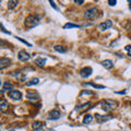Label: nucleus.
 Segmentation results:
<instances>
[{
  "label": "nucleus",
  "instance_id": "f257e3e1",
  "mask_svg": "<svg viewBox=\"0 0 131 131\" xmlns=\"http://www.w3.org/2000/svg\"><path fill=\"white\" fill-rule=\"evenodd\" d=\"M39 23V18L37 15H28L27 18L25 19V26L28 28H32V27H35L36 25H38Z\"/></svg>",
  "mask_w": 131,
  "mask_h": 131
},
{
  "label": "nucleus",
  "instance_id": "f03ea898",
  "mask_svg": "<svg viewBox=\"0 0 131 131\" xmlns=\"http://www.w3.org/2000/svg\"><path fill=\"white\" fill-rule=\"evenodd\" d=\"M117 106V103L113 100H104L101 102V107L104 112H109Z\"/></svg>",
  "mask_w": 131,
  "mask_h": 131
},
{
  "label": "nucleus",
  "instance_id": "7ed1b4c3",
  "mask_svg": "<svg viewBox=\"0 0 131 131\" xmlns=\"http://www.w3.org/2000/svg\"><path fill=\"white\" fill-rule=\"evenodd\" d=\"M97 13H98L97 8H95V7L90 8V9H88L84 12V19L85 20H94L97 16Z\"/></svg>",
  "mask_w": 131,
  "mask_h": 131
},
{
  "label": "nucleus",
  "instance_id": "20e7f679",
  "mask_svg": "<svg viewBox=\"0 0 131 131\" xmlns=\"http://www.w3.org/2000/svg\"><path fill=\"white\" fill-rule=\"evenodd\" d=\"M26 98L32 103H35V102H37L39 100V94L35 91H28L26 93Z\"/></svg>",
  "mask_w": 131,
  "mask_h": 131
},
{
  "label": "nucleus",
  "instance_id": "39448f33",
  "mask_svg": "<svg viewBox=\"0 0 131 131\" xmlns=\"http://www.w3.org/2000/svg\"><path fill=\"white\" fill-rule=\"evenodd\" d=\"M61 117V113L58 109H52L48 114V119L49 120H58Z\"/></svg>",
  "mask_w": 131,
  "mask_h": 131
},
{
  "label": "nucleus",
  "instance_id": "423d86ee",
  "mask_svg": "<svg viewBox=\"0 0 131 131\" xmlns=\"http://www.w3.org/2000/svg\"><path fill=\"white\" fill-rule=\"evenodd\" d=\"M8 96L14 101H20L22 98V93L20 91H18V90H12V91H10L8 93Z\"/></svg>",
  "mask_w": 131,
  "mask_h": 131
},
{
  "label": "nucleus",
  "instance_id": "0eeeda50",
  "mask_svg": "<svg viewBox=\"0 0 131 131\" xmlns=\"http://www.w3.org/2000/svg\"><path fill=\"white\" fill-rule=\"evenodd\" d=\"M18 58L20 61H22V62H25V61H28L31 58V56L28 52H26L25 50H20L19 54H18Z\"/></svg>",
  "mask_w": 131,
  "mask_h": 131
},
{
  "label": "nucleus",
  "instance_id": "6e6552de",
  "mask_svg": "<svg viewBox=\"0 0 131 131\" xmlns=\"http://www.w3.org/2000/svg\"><path fill=\"white\" fill-rule=\"evenodd\" d=\"M92 72H93V70H92L91 67H85V68H83V69H81L80 70V75L85 79V78H89L90 75H91Z\"/></svg>",
  "mask_w": 131,
  "mask_h": 131
},
{
  "label": "nucleus",
  "instance_id": "1a4fd4ad",
  "mask_svg": "<svg viewBox=\"0 0 131 131\" xmlns=\"http://www.w3.org/2000/svg\"><path fill=\"white\" fill-rule=\"evenodd\" d=\"M112 26H113V22L110 21V20H107V21L101 23L100 26H98V28H100L101 31H106V30H108V28H110Z\"/></svg>",
  "mask_w": 131,
  "mask_h": 131
},
{
  "label": "nucleus",
  "instance_id": "9d476101",
  "mask_svg": "<svg viewBox=\"0 0 131 131\" xmlns=\"http://www.w3.org/2000/svg\"><path fill=\"white\" fill-rule=\"evenodd\" d=\"M10 63H11V59L7 58V57H2V58L0 59V69L3 70V69L7 68Z\"/></svg>",
  "mask_w": 131,
  "mask_h": 131
},
{
  "label": "nucleus",
  "instance_id": "9b49d317",
  "mask_svg": "<svg viewBox=\"0 0 131 131\" xmlns=\"http://www.w3.org/2000/svg\"><path fill=\"white\" fill-rule=\"evenodd\" d=\"M95 118H96V120L100 122V124H103V122L107 121V120H109V119H112V116H109V115H106V116H102V115H100V114H96V115H95Z\"/></svg>",
  "mask_w": 131,
  "mask_h": 131
},
{
  "label": "nucleus",
  "instance_id": "f8f14e48",
  "mask_svg": "<svg viewBox=\"0 0 131 131\" xmlns=\"http://www.w3.org/2000/svg\"><path fill=\"white\" fill-rule=\"evenodd\" d=\"M12 75H14L16 79H18L19 81H21V82H23V81H25V79H26V74H24V73H22L21 71H15V72H12Z\"/></svg>",
  "mask_w": 131,
  "mask_h": 131
},
{
  "label": "nucleus",
  "instance_id": "ddd939ff",
  "mask_svg": "<svg viewBox=\"0 0 131 131\" xmlns=\"http://www.w3.org/2000/svg\"><path fill=\"white\" fill-rule=\"evenodd\" d=\"M13 90V84L11 83V82H5L2 85V88H1V92L2 93H5L6 91H12Z\"/></svg>",
  "mask_w": 131,
  "mask_h": 131
},
{
  "label": "nucleus",
  "instance_id": "4468645a",
  "mask_svg": "<svg viewBox=\"0 0 131 131\" xmlns=\"http://www.w3.org/2000/svg\"><path fill=\"white\" fill-rule=\"evenodd\" d=\"M8 108H9V103H8L6 100L1 98V100H0V109H1V112L5 113Z\"/></svg>",
  "mask_w": 131,
  "mask_h": 131
},
{
  "label": "nucleus",
  "instance_id": "2eb2a0df",
  "mask_svg": "<svg viewBox=\"0 0 131 131\" xmlns=\"http://www.w3.org/2000/svg\"><path fill=\"white\" fill-rule=\"evenodd\" d=\"M32 127H33V129L34 130H42L43 129V127H44V124L42 121H34L33 122V125H32Z\"/></svg>",
  "mask_w": 131,
  "mask_h": 131
},
{
  "label": "nucleus",
  "instance_id": "dca6fc26",
  "mask_svg": "<svg viewBox=\"0 0 131 131\" xmlns=\"http://www.w3.org/2000/svg\"><path fill=\"white\" fill-rule=\"evenodd\" d=\"M35 63L40 68H44L45 64H46V59L45 58H36L35 59Z\"/></svg>",
  "mask_w": 131,
  "mask_h": 131
},
{
  "label": "nucleus",
  "instance_id": "f3484780",
  "mask_svg": "<svg viewBox=\"0 0 131 131\" xmlns=\"http://www.w3.org/2000/svg\"><path fill=\"white\" fill-rule=\"evenodd\" d=\"M102 66L106 69H112L114 64H113L112 60H104V61H102Z\"/></svg>",
  "mask_w": 131,
  "mask_h": 131
},
{
  "label": "nucleus",
  "instance_id": "a211bd4d",
  "mask_svg": "<svg viewBox=\"0 0 131 131\" xmlns=\"http://www.w3.org/2000/svg\"><path fill=\"white\" fill-rule=\"evenodd\" d=\"M93 116L92 115H86V116H85L84 118H83V124L84 125H90V124H92V121H93Z\"/></svg>",
  "mask_w": 131,
  "mask_h": 131
},
{
  "label": "nucleus",
  "instance_id": "6ab92c4d",
  "mask_svg": "<svg viewBox=\"0 0 131 131\" xmlns=\"http://www.w3.org/2000/svg\"><path fill=\"white\" fill-rule=\"evenodd\" d=\"M54 49L57 51V52H61V54H64V52L68 51V49L63 47V46H60V45H56V46L54 47Z\"/></svg>",
  "mask_w": 131,
  "mask_h": 131
},
{
  "label": "nucleus",
  "instance_id": "aec40b11",
  "mask_svg": "<svg viewBox=\"0 0 131 131\" xmlns=\"http://www.w3.org/2000/svg\"><path fill=\"white\" fill-rule=\"evenodd\" d=\"M38 82H39L38 78H33V79H31L28 82H26V85H27V86H31V85H36V84H38Z\"/></svg>",
  "mask_w": 131,
  "mask_h": 131
},
{
  "label": "nucleus",
  "instance_id": "412c9836",
  "mask_svg": "<svg viewBox=\"0 0 131 131\" xmlns=\"http://www.w3.org/2000/svg\"><path fill=\"white\" fill-rule=\"evenodd\" d=\"M18 5H19L18 1H15V0H10V1L8 2V8H9V9H14L15 7H18Z\"/></svg>",
  "mask_w": 131,
  "mask_h": 131
},
{
  "label": "nucleus",
  "instance_id": "4be33fe9",
  "mask_svg": "<svg viewBox=\"0 0 131 131\" xmlns=\"http://www.w3.org/2000/svg\"><path fill=\"white\" fill-rule=\"evenodd\" d=\"M80 27L79 25H77V24H72V23H67L63 25V28H78Z\"/></svg>",
  "mask_w": 131,
  "mask_h": 131
},
{
  "label": "nucleus",
  "instance_id": "5701e85b",
  "mask_svg": "<svg viewBox=\"0 0 131 131\" xmlns=\"http://www.w3.org/2000/svg\"><path fill=\"white\" fill-rule=\"evenodd\" d=\"M86 85H91V86H93V88H95V89H105V86H103V85H97V84H94V83H91V82H90V83H85Z\"/></svg>",
  "mask_w": 131,
  "mask_h": 131
},
{
  "label": "nucleus",
  "instance_id": "b1692460",
  "mask_svg": "<svg viewBox=\"0 0 131 131\" xmlns=\"http://www.w3.org/2000/svg\"><path fill=\"white\" fill-rule=\"evenodd\" d=\"M125 50L127 51V54H128L129 56H131V45H128V46L125 47Z\"/></svg>",
  "mask_w": 131,
  "mask_h": 131
},
{
  "label": "nucleus",
  "instance_id": "393cba45",
  "mask_svg": "<svg viewBox=\"0 0 131 131\" xmlns=\"http://www.w3.org/2000/svg\"><path fill=\"white\" fill-rule=\"evenodd\" d=\"M49 3H50V5H51V7H52V8H54V9H55V10H58V7H57V6H56V3H55V1H52V0H50V1H49Z\"/></svg>",
  "mask_w": 131,
  "mask_h": 131
},
{
  "label": "nucleus",
  "instance_id": "a878e982",
  "mask_svg": "<svg viewBox=\"0 0 131 131\" xmlns=\"http://www.w3.org/2000/svg\"><path fill=\"white\" fill-rule=\"evenodd\" d=\"M16 39H19L20 42H22L23 44H25V45H27V46H31V44H28L26 40H24V39H22V38H20V37H16Z\"/></svg>",
  "mask_w": 131,
  "mask_h": 131
},
{
  "label": "nucleus",
  "instance_id": "bb28decb",
  "mask_svg": "<svg viewBox=\"0 0 131 131\" xmlns=\"http://www.w3.org/2000/svg\"><path fill=\"white\" fill-rule=\"evenodd\" d=\"M108 3H109V6H115L117 3V1H116V0H109Z\"/></svg>",
  "mask_w": 131,
  "mask_h": 131
},
{
  "label": "nucleus",
  "instance_id": "cd10ccee",
  "mask_svg": "<svg viewBox=\"0 0 131 131\" xmlns=\"http://www.w3.org/2000/svg\"><path fill=\"white\" fill-rule=\"evenodd\" d=\"M74 2L78 5H82V3H84V0H74Z\"/></svg>",
  "mask_w": 131,
  "mask_h": 131
},
{
  "label": "nucleus",
  "instance_id": "c85d7f7f",
  "mask_svg": "<svg viewBox=\"0 0 131 131\" xmlns=\"http://www.w3.org/2000/svg\"><path fill=\"white\" fill-rule=\"evenodd\" d=\"M118 94H126V90H124V91H122V92H117Z\"/></svg>",
  "mask_w": 131,
  "mask_h": 131
},
{
  "label": "nucleus",
  "instance_id": "c756f323",
  "mask_svg": "<svg viewBox=\"0 0 131 131\" xmlns=\"http://www.w3.org/2000/svg\"><path fill=\"white\" fill-rule=\"evenodd\" d=\"M129 9L131 10V1H129Z\"/></svg>",
  "mask_w": 131,
  "mask_h": 131
},
{
  "label": "nucleus",
  "instance_id": "7c9ffc66",
  "mask_svg": "<svg viewBox=\"0 0 131 131\" xmlns=\"http://www.w3.org/2000/svg\"><path fill=\"white\" fill-rule=\"evenodd\" d=\"M10 131H14V130H10Z\"/></svg>",
  "mask_w": 131,
  "mask_h": 131
}]
</instances>
